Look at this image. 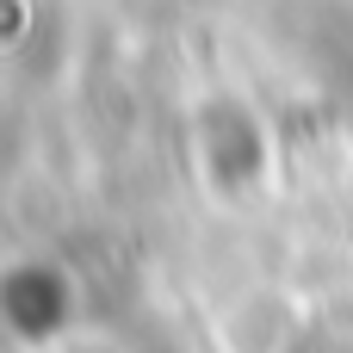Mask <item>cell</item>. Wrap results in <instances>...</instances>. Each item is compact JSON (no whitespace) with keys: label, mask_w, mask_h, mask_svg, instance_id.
<instances>
[{"label":"cell","mask_w":353,"mask_h":353,"mask_svg":"<svg viewBox=\"0 0 353 353\" xmlns=\"http://www.w3.org/2000/svg\"><path fill=\"white\" fill-rule=\"evenodd\" d=\"M0 310H6V323H12L19 341H43L68 316V285H62L56 267H37V261L31 267H12L6 285H0Z\"/></svg>","instance_id":"7a4b0ae2"},{"label":"cell","mask_w":353,"mask_h":353,"mask_svg":"<svg viewBox=\"0 0 353 353\" xmlns=\"http://www.w3.org/2000/svg\"><path fill=\"white\" fill-rule=\"evenodd\" d=\"M199 155H205L217 186H248L261 174V161H267V143H261V124L242 105L217 99V105L199 112Z\"/></svg>","instance_id":"6da1fadb"}]
</instances>
